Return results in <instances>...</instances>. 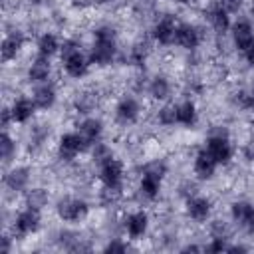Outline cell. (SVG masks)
<instances>
[{"instance_id": "6da1fadb", "label": "cell", "mask_w": 254, "mask_h": 254, "mask_svg": "<svg viewBox=\"0 0 254 254\" xmlns=\"http://www.w3.org/2000/svg\"><path fill=\"white\" fill-rule=\"evenodd\" d=\"M115 56V32L111 28H99L95 32V46L91 50V62L109 64Z\"/></svg>"}, {"instance_id": "7a4b0ae2", "label": "cell", "mask_w": 254, "mask_h": 254, "mask_svg": "<svg viewBox=\"0 0 254 254\" xmlns=\"http://www.w3.org/2000/svg\"><path fill=\"white\" fill-rule=\"evenodd\" d=\"M163 173H165V167H163V163H159V161H155V163H151V165L145 167V171H143V181H141V190H143L145 196H149V198L157 196L159 187H161Z\"/></svg>"}, {"instance_id": "3957f363", "label": "cell", "mask_w": 254, "mask_h": 254, "mask_svg": "<svg viewBox=\"0 0 254 254\" xmlns=\"http://www.w3.org/2000/svg\"><path fill=\"white\" fill-rule=\"evenodd\" d=\"M58 212H60V216H62L64 220H67V222H75V220H79V218L85 216L87 206H85L83 200H77V198H65V200L60 202Z\"/></svg>"}, {"instance_id": "277c9868", "label": "cell", "mask_w": 254, "mask_h": 254, "mask_svg": "<svg viewBox=\"0 0 254 254\" xmlns=\"http://www.w3.org/2000/svg\"><path fill=\"white\" fill-rule=\"evenodd\" d=\"M121 163L115 159H107L105 163H101V181L107 189L115 190L121 185Z\"/></svg>"}, {"instance_id": "5b68a950", "label": "cell", "mask_w": 254, "mask_h": 254, "mask_svg": "<svg viewBox=\"0 0 254 254\" xmlns=\"http://www.w3.org/2000/svg\"><path fill=\"white\" fill-rule=\"evenodd\" d=\"M85 145H87V143L83 141V137H81L79 133H67V135H64L62 141H60V155H62L64 159H73Z\"/></svg>"}, {"instance_id": "8992f818", "label": "cell", "mask_w": 254, "mask_h": 254, "mask_svg": "<svg viewBox=\"0 0 254 254\" xmlns=\"http://www.w3.org/2000/svg\"><path fill=\"white\" fill-rule=\"evenodd\" d=\"M38 224H40V214H38L36 208H30V206H28L24 212H20L18 218H16V228H18L20 234H30V232H34V230L38 228Z\"/></svg>"}, {"instance_id": "52a82bcc", "label": "cell", "mask_w": 254, "mask_h": 254, "mask_svg": "<svg viewBox=\"0 0 254 254\" xmlns=\"http://www.w3.org/2000/svg\"><path fill=\"white\" fill-rule=\"evenodd\" d=\"M232 216L234 220L246 228V230H254V206L248 202H236L232 206Z\"/></svg>"}, {"instance_id": "ba28073f", "label": "cell", "mask_w": 254, "mask_h": 254, "mask_svg": "<svg viewBox=\"0 0 254 254\" xmlns=\"http://www.w3.org/2000/svg\"><path fill=\"white\" fill-rule=\"evenodd\" d=\"M206 151L212 155V159L216 163H226L230 159V145H228L226 137H210Z\"/></svg>"}, {"instance_id": "9c48e42d", "label": "cell", "mask_w": 254, "mask_h": 254, "mask_svg": "<svg viewBox=\"0 0 254 254\" xmlns=\"http://www.w3.org/2000/svg\"><path fill=\"white\" fill-rule=\"evenodd\" d=\"M216 165H218V163L212 159V155H210L208 151H200V153L196 155V159H194V173H196L200 179H208V177H212Z\"/></svg>"}, {"instance_id": "30bf717a", "label": "cell", "mask_w": 254, "mask_h": 254, "mask_svg": "<svg viewBox=\"0 0 254 254\" xmlns=\"http://www.w3.org/2000/svg\"><path fill=\"white\" fill-rule=\"evenodd\" d=\"M232 38H234V44L236 48L240 50H246L252 42H254V34H252V26L248 22H238L234 28H232Z\"/></svg>"}, {"instance_id": "8fae6325", "label": "cell", "mask_w": 254, "mask_h": 254, "mask_svg": "<svg viewBox=\"0 0 254 254\" xmlns=\"http://www.w3.org/2000/svg\"><path fill=\"white\" fill-rule=\"evenodd\" d=\"M175 42L187 50L190 48H196L198 44V32L192 28V26H179L177 28V34H175Z\"/></svg>"}, {"instance_id": "7c38bea8", "label": "cell", "mask_w": 254, "mask_h": 254, "mask_svg": "<svg viewBox=\"0 0 254 254\" xmlns=\"http://www.w3.org/2000/svg\"><path fill=\"white\" fill-rule=\"evenodd\" d=\"M65 60V71L71 75V77H81L83 73H85V69H87V64H85V60H83V56L79 54V52H71L69 56H65L64 58Z\"/></svg>"}, {"instance_id": "4fadbf2b", "label": "cell", "mask_w": 254, "mask_h": 254, "mask_svg": "<svg viewBox=\"0 0 254 254\" xmlns=\"http://www.w3.org/2000/svg\"><path fill=\"white\" fill-rule=\"evenodd\" d=\"M175 34H177V26L171 18H165L161 20L157 26H155V38L161 42V44H171L175 42Z\"/></svg>"}, {"instance_id": "5bb4252c", "label": "cell", "mask_w": 254, "mask_h": 254, "mask_svg": "<svg viewBox=\"0 0 254 254\" xmlns=\"http://www.w3.org/2000/svg\"><path fill=\"white\" fill-rule=\"evenodd\" d=\"M34 107H36V103L34 101H30V99H18L16 103H14V107H12V119L14 121H26V119H30L32 117V113H34Z\"/></svg>"}, {"instance_id": "9a60e30c", "label": "cell", "mask_w": 254, "mask_h": 254, "mask_svg": "<svg viewBox=\"0 0 254 254\" xmlns=\"http://www.w3.org/2000/svg\"><path fill=\"white\" fill-rule=\"evenodd\" d=\"M101 133V123L97 119H85L79 125V135L83 137L85 143H93Z\"/></svg>"}, {"instance_id": "2e32d148", "label": "cell", "mask_w": 254, "mask_h": 254, "mask_svg": "<svg viewBox=\"0 0 254 254\" xmlns=\"http://www.w3.org/2000/svg\"><path fill=\"white\" fill-rule=\"evenodd\" d=\"M145 228H147V214L145 212H137V214H133V216L127 218V232L133 238L143 236Z\"/></svg>"}, {"instance_id": "e0dca14e", "label": "cell", "mask_w": 254, "mask_h": 254, "mask_svg": "<svg viewBox=\"0 0 254 254\" xmlns=\"http://www.w3.org/2000/svg\"><path fill=\"white\" fill-rule=\"evenodd\" d=\"M50 73V62H48V56H40L38 60H34L32 67H30V79L34 81H44Z\"/></svg>"}, {"instance_id": "ac0fdd59", "label": "cell", "mask_w": 254, "mask_h": 254, "mask_svg": "<svg viewBox=\"0 0 254 254\" xmlns=\"http://www.w3.org/2000/svg\"><path fill=\"white\" fill-rule=\"evenodd\" d=\"M210 212V204L204 198H190L189 200V214L194 220H204Z\"/></svg>"}, {"instance_id": "d6986e66", "label": "cell", "mask_w": 254, "mask_h": 254, "mask_svg": "<svg viewBox=\"0 0 254 254\" xmlns=\"http://www.w3.org/2000/svg\"><path fill=\"white\" fill-rule=\"evenodd\" d=\"M137 113H139V107H137L135 99H123V101L119 103V107H117V117H119V121H123V123L133 121V119L137 117Z\"/></svg>"}, {"instance_id": "ffe728a7", "label": "cell", "mask_w": 254, "mask_h": 254, "mask_svg": "<svg viewBox=\"0 0 254 254\" xmlns=\"http://www.w3.org/2000/svg\"><path fill=\"white\" fill-rule=\"evenodd\" d=\"M54 99H56V93H54V89H52L50 85H42V87H38L36 93H34V103H36V107H40V109H48V107L54 103Z\"/></svg>"}, {"instance_id": "44dd1931", "label": "cell", "mask_w": 254, "mask_h": 254, "mask_svg": "<svg viewBox=\"0 0 254 254\" xmlns=\"http://www.w3.org/2000/svg\"><path fill=\"white\" fill-rule=\"evenodd\" d=\"M20 46H22V36H20V34H10V36L4 38V42H2V58H4V60L16 58V52L20 50Z\"/></svg>"}, {"instance_id": "7402d4cb", "label": "cell", "mask_w": 254, "mask_h": 254, "mask_svg": "<svg viewBox=\"0 0 254 254\" xmlns=\"http://www.w3.org/2000/svg\"><path fill=\"white\" fill-rule=\"evenodd\" d=\"M28 183V171L26 169H14L10 175H6V185L12 190H22Z\"/></svg>"}, {"instance_id": "603a6c76", "label": "cell", "mask_w": 254, "mask_h": 254, "mask_svg": "<svg viewBox=\"0 0 254 254\" xmlns=\"http://www.w3.org/2000/svg\"><path fill=\"white\" fill-rule=\"evenodd\" d=\"M26 202H28V206H30V208L40 210V208L48 202V194H46V190H42V189H34V190H30V192H28Z\"/></svg>"}, {"instance_id": "cb8c5ba5", "label": "cell", "mask_w": 254, "mask_h": 254, "mask_svg": "<svg viewBox=\"0 0 254 254\" xmlns=\"http://www.w3.org/2000/svg\"><path fill=\"white\" fill-rule=\"evenodd\" d=\"M226 14H228V12H226L222 6L210 12V22H212V26H214L218 32H224V30L228 28V16H226Z\"/></svg>"}, {"instance_id": "d4e9b609", "label": "cell", "mask_w": 254, "mask_h": 254, "mask_svg": "<svg viewBox=\"0 0 254 254\" xmlns=\"http://www.w3.org/2000/svg\"><path fill=\"white\" fill-rule=\"evenodd\" d=\"M177 117L179 123L183 125H192L194 123V105L192 103H183L177 107Z\"/></svg>"}, {"instance_id": "484cf974", "label": "cell", "mask_w": 254, "mask_h": 254, "mask_svg": "<svg viewBox=\"0 0 254 254\" xmlns=\"http://www.w3.org/2000/svg\"><path fill=\"white\" fill-rule=\"evenodd\" d=\"M56 50H58V42H56V38H54L52 34L42 36V40H40V54H42V56H52Z\"/></svg>"}, {"instance_id": "4316f807", "label": "cell", "mask_w": 254, "mask_h": 254, "mask_svg": "<svg viewBox=\"0 0 254 254\" xmlns=\"http://www.w3.org/2000/svg\"><path fill=\"white\" fill-rule=\"evenodd\" d=\"M151 93H153V97H157V99L167 97V95H169V83H167V79H163V77L153 79V83H151Z\"/></svg>"}, {"instance_id": "83f0119b", "label": "cell", "mask_w": 254, "mask_h": 254, "mask_svg": "<svg viewBox=\"0 0 254 254\" xmlns=\"http://www.w3.org/2000/svg\"><path fill=\"white\" fill-rule=\"evenodd\" d=\"M159 121L163 125H173V123H179V117H177V107H163L159 111Z\"/></svg>"}, {"instance_id": "f1b7e54d", "label": "cell", "mask_w": 254, "mask_h": 254, "mask_svg": "<svg viewBox=\"0 0 254 254\" xmlns=\"http://www.w3.org/2000/svg\"><path fill=\"white\" fill-rule=\"evenodd\" d=\"M238 105L244 107V109H254V89H246V91H240L238 97H236Z\"/></svg>"}, {"instance_id": "f546056e", "label": "cell", "mask_w": 254, "mask_h": 254, "mask_svg": "<svg viewBox=\"0 0 254 254\" xmlns=\"http://www.w3.org/2000/svg\"><path fill=\"white\" fill-rule=\"evenodd\" d=\"M93 157H95V161H99V163H105L107 159H111V153H109V149H107L103 143H95V151H93Z\"/></svg>"}, {"instance_id": "4dcf8cb0", "label": "cell", "mask_w": 254, "mask_h": 254, "mask_svg": "<svg viewBox=\"0 0 254 254\" xmlns=\"http://www.w3.org/2000/svg\"><path fill=\"white\" fill-rule=\"evenodd\" d=\"M12 151H14V143H12V139L4 133V135H2V159L8 161V159L12 157Z\"/></svg>"}, {"instance_id": "1f68e13d", "label": "cell", "mask_w": 254, "mask_h": 254, "mask_svg": "<svg viewBox=\"0 0 254 254\" xmlns=\"http://www.w3.org/2000/svg\"><path fill=\"white\" fill-rule=\"evenodd\" d=\"M240 4H242V0H222V8L226 10V12H236L238 8H240Z\"/></svg>"}, {"instance_id": "d6a6232c", "label": "cell", "mask_w": 254, "mask_h": 254, "mask_svg": "<svg viewBox=\"0 0 254 254\" xmlns=\"http://www.w3.org/2000/svg\"><path fill=\"white\" fill-rule=\"evenodd\" d=\"M208 250H210V252H220V250H226V246H224L222 238H220V236H216V238L212 240V244L208 246Z\"/></svg>"}, {"instance_id": "836d02e7", "label": "cell", "mask_w": 254, "mask_h": 254, "mask_svg": "<svg viewBox=\"0 0 254 254\" xmlns=\"http://www.w3.org/2000/svg\"><path fill=\"white\" fill-rule=\"evenodd\" d=\"M123 250H125V246L119 244V242H111V244L107 246V252H123Z\"/></svg>"}, {"instance_id": "e575fe53", "label": "cell", "mask_w": 254, "mask_h": 254, "mask_svg": "<svg viewBox=\"0 0 254 254\" xmlns=\"http://www.w3.org/2000/svg\"><path fill=\"white\" fill-rule=\"evenodd\" d=\"M244 52H246V60H248L250 64H254V42H252Z\"/></svg>"}, {"instance_id": "d590c367", "label": "cell", "mask_w": 254, "mask_h": 254, "mask_svg": "<svg viewBox=\"0 0 254 254\" xmlns=\"http://www.w3.org/2000/svg\"><path fill=\"white\" fill-rule=\"evenodd\" d=\"M246 157L254 161V141H252V143H248V147H246Z\"/></svg>"}, {"instance_id": "8d00e7d4", "label": "cell", "mask_w": 254, "mask_h": 254, "mask_svg": "<svg viewBox=\"0 0 254 254\" xmlns=\"http://www.w3.org/2000/svg\"><path fill=\"white\" fill-rule=\"evenodd\" d=\"M179 2H190V0H179Z\"/></svg>"}, {"instance_id": "74e56055", "label": "cell", "mask_w": 254, "mask_h": 254, "mask_svg": "<svg viewBox=\"0 0 254 254\" xmlns=\"http://www.w3.org/2000/svg\"><path fill=\"white\" fill-rule=\"evenodd\" d=\"M97 2H109V0H97Z\"/></svg>"}, {"instance_id": "f35d334b", "label": "cell", "mask_w": 254, "mask_h": 254, "mask_svg": "<svg viewBox=\"0 0 254 254\" xmlns=\"http://www.w3.org/2000/svg\"><path fill=\"white\" fill-rule=\"evenodd\" d=\"M34 2H40V0H34Z\"/></svg>"}]
</instances>
